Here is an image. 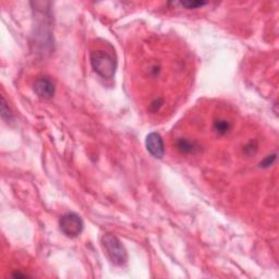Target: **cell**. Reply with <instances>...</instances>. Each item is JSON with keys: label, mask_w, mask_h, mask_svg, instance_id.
Returning a JSON list of instances; mask_svg holds the SVG:
<instances>
[{"label": "cell", "mask_w": 279, "mask_h": 279, "mask_svg": "<svg viewBox=\"0 0 279 279\" xmlns=\"http://www.w3.org/2000/svg\"><path fill=\"white\" fill-rule=\"evenodd\" d=\"M34 92L35 94L40 98L49 99L52 98L55 94V84L54 82L49 79V77L43 76L38 77L37 80L34 82Z\"/></svg>", "instance_id": "4"}, {"label": "cell", "mask_w": 279, "mask_h": 279, "mask_svg": "<svg viewBox=\"0 0 279 279\" xmlns=\"http://www.w3.org/2000/svg\"><path fill=\"white\" fill-rule=\"evenodd\" d=\"M91 65L94 71L104 79H112L116 72V60L113 56L104 49H97L91 53Z\"/></svg>", "instance_id": "1"}, {"label": "cell", "mask_w": 279, "mask_h": 279, "mask_svg": "<svg viewBox=\"0 0 279 279\" xmlns=\"http://www.w3.org/2000/svg\"><path fill=\"white\" fill-rule=\"evenodd\" d=\"M102 243L105 251L111 259L112 262L116 265H123L128 260V252L121 241L116 236L107 233L102 239Z\"/></svg>", "instance_id": "2"}, {"label": "cell", "mask_w": 279, "mask_h": 279, "mask_svg": "<svg viewBox=\"0 0 279 279\" xmlns=\"http://www.w3.org/2000/svg\"><path fill=\"white\" fill-rule=\"evenodd\" d=\"M1 117L7 121H10L12 118V112L10 111V108L7 106L6 100H4L3 97H1Z\"/></svg>", "instance_id": "8"}, {"label": "cell", "mask_w": 279, "mask_h": 279, "mask_svg": "<svg viewBox=\"0 0 279 279\" xmlns=\"http://www.w3.org/2000/svg\"><path fill=\"white\" fill-rule=\"evenodd\" d=\"M177 148L182 153L190 154L194 152L196 145L194 142H191L186 139H179L177 142Z\"/></svg>", "instance_id": "6"}, {"label": "cell", "mask_w": 279, "mask_h": 279, "mask_svg": "<svg viewBox=\"0 0 279 279\" xmlns=\"http://www.w3.org/2000/svg\"><path fill=\"white\" fill-rule=\"evenodd\" d=\"M146 149L155 158H162L165 155V145L161 134L153 132L146 138Z\"/></svg>", "instance_id": "5"}, {"label": "cell", "mask_w": 279, "mask_h": 279, "mask_svg": "<svg viewBox=\"0 0 279 279\" xmlns=\"http://www.w3.org/2000/svg\"><path fill=\"white\" fill-rule=\"evenodd\" d=\"M275 159H276V155H272V156H267L266 158H265V161L263 163H260V167H268V166H271V165L275 162Z\"/></svg>", "instance_id": "10"}, {"label": "cell", "mask_w": 279, "mask_h": 279, "mask_svg": "<svg viewBox=\"0 0 279 279\" xmlns=\"http://www.w3.org/2000/svg\"><path fill=\"white\" fill-rule=\"evenodd\" d=\"M182 7H185L186 9H196V8H200V7H203L206 4V2L204 1H182L180 2Z\"/></svg>", "instance_id": "9"}, {"label": "cell", "mask_w": 279, "mask_h": 279, "mask_svg": "<svg viewBox=\"0 0 279 279\" xmlns=\"http://www.w3.org/2000/svg\"><path fill=\"white\" fill-rule=\"evenodd\" d=\"M59 227L60 230L65 233L67 237L75 238L81 235L83 231L84 223L82 218L75 213H68L60 218L59 221Z\"/></svg>", "instance_id": "3"}, {"label": "cell", "mask_w": 279, "mask_h": 279, "mask_svg": "<svg viewBox=\"0 0 279 279\" xmlns=\"http://www.w3.org/2000/svg\"><path fill=\"white\" fill-rule=\"evenodd\" d=\"M214 129L219 134H226L231 129V126L226 120H217L214 125Z\"/></svg>", "instance_id": "7"}]
</instances>
